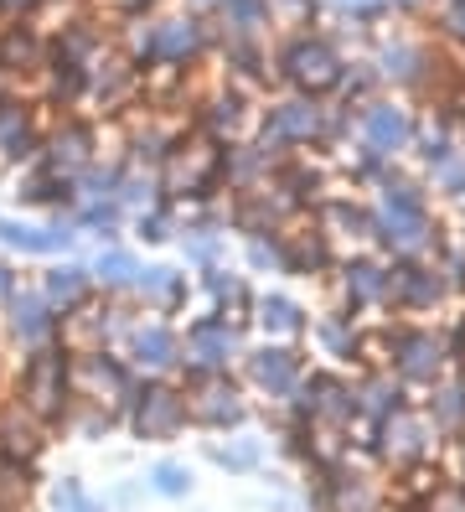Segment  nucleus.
I'll return each mask as SVG.
<instances>
[{
    "label": "nucleus",
    "mask_w": 465,
    "mask_h": 512,
    "mask_svg": "<svg viewBox=\"0 0 465 512\" xmlns=\"http://www.w3.org/2000/svg\"><path fill=\"white\" fill-rule=\"evenodd\" d=\"M78 285H83V280H78V269H62V275H52V290H57V295H73Z\"/></svg>",
    "instance_id": "obj_7"
},
{
    "label": "nucleus",
    "mask_w": 465,
    "mask_h": 512,
    "mask_svg": "<svg viewBox=\"0 0 465 512\" xmlns=\"http://www.w3.org/2000/svg\"><path fill=\"white\" fill-rule=\"evenodd\" d=\"M140 357H145V363H166V357H171V337H166V331H140Z\"/></svg>",
    "instance_id": "obj_3"
},
{
    "label": "nucleus",
    "mask_w": 465,
    "mask_h": 512,
    "mask_svg": "<svg viewBox=\"0 0 465 512\" xmlns=\"http://www.w3.org/2000/svg\"><path fill=\"white\" fill-rule=\"evenodd\" d=\"M104 269H109V280H124V269H130V259H109Z\"/></svg>",
    "instance_id": "obj_9"
},
{
    "label": "nucleus",
    "mask_w": 465,
    "mask_h": 512,
    "mask_svg": "<svg viewBox=\"0 0 465 512\" xmlns=\"http://www.w3.org/2000/svg\"><path fill=\"white\" fill-rule=\"evenodd\" d=\"M264 326L290 331V326H295V306H290V300H269V306H264Z\"/></svg>",
    "instance_id": "obj_4"
},
{
    "label": "nucleus",
    "mask_w": 465,
    "mask_h": 512,
    "mask_svg": "<svg viewBox=\"0 0 465 512\" xmlns=\"http://www.w3.org/2000/svg\"><path fill=\"white\" fill-rule=\"evenodd\" d=\"M403 135H409L403 114H393V109H378V114H372V140H378V145H398Z\"/></svg>",
    "instance_id": "obj_1"
},
{
    "label": "nucleus",
    "mask_w": 465,
    "mask_h": 512,
    "mask_svg": "<svg viewBox=\"0 0 465 512\" xmlns=\"http://www.w3.org/2000/svg\"><path fill=\"white\" fill-rule=\"evenodd\" d=\"M0 238H11L21 249H52V238H37L31 228H16V223H0Z\"/></svg>",
    "instance_id": "obj_5"
},
{
    "label": "nucleus",
    "mask_w": 465,
    "mask_h": 512,
    "mask_svg": "<svg viewBox=\"0 0 465 512\" xmlns=\"http://www.w3.org/2000/svg\"><path fill=\"white\" fill-rule=\"evenodd\" d=\"M259 378L274 383V388H285L290 383V352H264L259 357Z\"/></svg>",
    "instance_id": "obj_2"
},
{
    "label": "nucleus",
    "mask_w": 465,
    "mask_h": 512,
    "mask_svg": "<svg viewBox=\"0 0 465 512\" xmlns=\"http://www.w3.org/2000/svg\"><path fill=\"white\" fill-rule=\"evenodd\" d=\"M450 21H455V32H460V37H465V6H460V11H455V16H450Z\"/></svg>",
    "instance_id": "obj_10"
},
{
    "label": "nucleus",
    "mask_w": 465,
    "mask_h": 512,
    "mask_svg": "<svg viewBox=\"0 0 465 512\" xmlns=\"http://www.w3.org/2000/svg\"><path fill=\"white\" fill-rule=\"evenodd\" d=\"M279 130H290V135H305V130H310V114H305L300 104H290L285 114H279Z\"/></svg>",
    "instance_id": "obj_6"
},
{
    "label": "nucleus",
    "mask_w": 465,
    "mask_h": 512,
    "mask_svg": "<svg viewBox=\"0 0 465 512\" xmlns=\"http://www.w3.org/2000/svg\"><path fill=\"white\" fill-rule=\"evenodd\" d=\"M181 487H186V476H181L176 466H166V471H161V492H181Z\"/></svg>",
    "instance_id": "obj_8"
},
{
    "label": "nucleus",
    "mask_w": 465,
    "mask_h": 512,
    "mask_svg": "<svg viewBox=\"0 0 465 512\" xmlns=\"http://www.w3.org/2000/svg\"><path fill=\"white\" fill-rule=\"evenodd\" d=\"M0 295H6V275H0Z\"/></svg>",
    "instance_id": "obj_11"
}]
</instances>
